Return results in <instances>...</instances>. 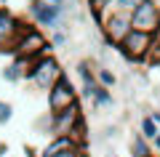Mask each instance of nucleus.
<instances>
[{
	"instance_id": "39448f33",
	"label": "nucleus",
	"mask_w": 160,
	"mask_h": 157,
	"mask_svg": "<svg viewBox=\"0 0 160 157\" xmlns=\"http://www.w3.org/2000/svg\"><path fill=\"white\" fill-rule=\"evenodd\" d=\"M99 29H102V37L109 48H118L123 43L128 32H131V13H123V11H109L107 16L99 22Z\"/></svg>"
},
{
	"instance_id": "9d476101",
	"label": "nucleus",
	"mask_w": 160,
	"mask_h": 157,
	"mask_svg": "<svg viewBox=\"0 0 160 157\" xmlns=\"http://www.w3.org/2000/svg\"><path fill=\"white\" fill-rule=\"evenodd\" d=\"M72 149H80V144L72 139V136H51L46 141V146L38 152V157H56L62 152H72Z\"/></svg>"
},
{
	"instance_id": "dca6fc26",
	"label": "nucleus",
	"mask_w": 160,
	"mask_h": 157,
	"mask_svg": "<svg viewBox=\"0 0 160 157\" xmlns=\"http://www.w3.org/2000/svg\"><path fill=\"white\" fill-rule=\"evenodd\" d=\"M139 133H142L147 141H155V136H160V128H158V123L152 120V115H144V117H142V123H139Z\"/></svg>"
},
{
	"instance_id": "2eb2a0df",
	"label": "nucleus",
	"mask_w": 160,
	"mask_h": 157,
	"mask_svg": "<svg viewBox=\"0 0 160 157\" xmlns=\"http://www.w3.org/2000/svg\"><path fill=\"white\" fill-rule=\"evenodd\" d=\"M93 72H96V83H99V85H104V88H109V91L118 85V75H115L109 67H104V64H96V67H93Z\"/></svg>"
},
{
	"instance_id": "a211bd4d",
	"label": "nucleus",
	"mask_w": 160,
	"mask_h": 157,
	"mask_svg": "<svg viewBox=\"0 0 160 157\" xmlns=\"http://www.w3.org/2000/svg\"><path fill=\"white\" fill-rule=\"evenodd\" d=\"M142 0H115L112 3V11H123V13H131L133 8L139 6Z\"/></svg>"
},
{
	"instance_id": "f8f14e48",
	"label": "nucleus",
	"mask_w": 160,
	"mask_h": 157,
	"mask_svg": "<svg viewBox=\"0 0 160 157\" xmlns=\"http://www.w3.org/2000/svg\"><path fill=\"white\" fill-rule=\"evenodd\" d=\"M131 157H155L152 155V141H147L142 133L131 136Z\"/></svg>"
},
{
	"instance_id": "6ab92c4d",
	"label": "nucleus",
	"mask_w": 160,
	"mask_h": 157,
	"mask_svg": "<svg viewBox=\"0 0 160 157\" xmlns=\"http://www.w3.org/2000/svg\"><path fill=\"white\" fill-rule=\"evenodd\" d=\"M11 117H13V107L8 104V101L0 99V128H3L6 123H11Z\"/></svg>"
},
{
	"instance_id": "7ed1b4c3",
	"label": "nucleus",
	"mask_w": 160,
	"mask_h": 157,
	"mask_svg": "<svg viewBox=\"0 0 160 157\" xmlns=\"http://www.w3.org/2000/svg\"><path fill=\"white\" fill-rule=\"evenodd\" d=\"M11 56L16 59H38V56H46V53H53V45L48 43L46 32L38 29L35 24H29L22 35H16V40L11 43Z\"/></svg>"
},
{
	"instance_id": "412c9836",
	"label": "nucleus",
	"mask_w": 160,
	"mask_h": 157,
	"mask_svg": "<svg viewBox=\"0 0 160 157\" xmlns=\"http://www.w3.org/2000/svg\"><path fill=\"white\" fill-rule=\"evenodd\" d=\"M152 146H155V149L160 152V136H155V141H152Z\"/></svg>"
},
{
	"instance_id": "aec40b11",
	"label": "nucleus",
	"mask_w": 160,
	"mask_h": 157,
	"mask_svg": "<svg viewBox=\"0 0 160 157\" xmlns=\"http://www.w3.org/2000/svg\"><path fill=\"white\" fill-rule=\"evenodd\" d=\"M56 157H78V149H72V152H62V155H56Z\"/></svg>"
},
{
	"instance_id": "9b49d317",
	"label": "nucleus",
	"mask_w": 160,
	"mask_h": 157,
	"mask_svg": "<svg viewBox=\"0 0 160 157\" xmlns=\"http://www.w3.org/2000/svg\"><path fill=\"white\" fill-rule=\"evenodd\" d=\"M35 59H16L13 56L11 61L3 67V72H0V77L6 80V83H22L24 80V72L29 69V64H32Z\"/></svg>"
},
{
	"instance_id": "6e6552de",
	"label": "nucleus",
	"mask_w": 160,
	"mask_h": 157,
	"mask_svg": "<svg viewBox=\"0 0 160 157\" xmlns=\"http://www.w3.org/2000/svg\"><path fill=\"white\" fill-rule=\"evenodd\" d=\"M83 104H80V99L75 101V104H69L67 109H62V112H51V128H48V139L51 136H69L75 128V123H78L80 117H83Z\"/></svg>"
},
{
	"instance_id": "1a4fd4ad",
	"label": "nucleus",
	"mask_w": 160,
	"mask_h": 157,
	"mask_svg": "<svg viewBox=\"0 0 160 157\" xmlns=\"http://www.w3.org/2000/svg\"><path fill=\"white\" fill-rule=\"evenodd\" d=\"M27 27L29 24L24 19H19L16 13H11L6 6H0V48H11L16 35H22Z\"/></svg>"
},
{
	"instance_id": "4468645a",
	"label": "nucleus",
	"mask_w": 160,
	"mask_h": 157,
	"mask_svg": "<svg viewBox=\"0 0 160 157\" xmlns=\"http://www.w3.org/2000/svg\"><path fill=\"white\" fill-rule=\"evenodd\" d=\"M88 101H91V107H93V109H104V107H112V104H115L112 91H109V88H104V85H99V88L93 91V96H91Z\"/></svg>"
},
{
	"instance_id": "5701e85b",
	"label": "nucleus",
	"mask_w": 160,
	"mask_h": 157,
	"mask_svg": "<svg viewBox=\"0 0 160 157\" xmlns=\"http://www.w3.org/2000/svg\"><path fill=\"white\" fill-rule=\"evenodd\" d=\"M0 6H8V0H0Z\"/></svg>"
},
{
	"instance_id": "f3484780",
	"label": "nucleus",
	"mask_w": 160,
	"mask_h": 157,
	"mask_svg": "<svg viewBox=\"0 0 160 157\" xmlns=\"http://www.w3.org/2000/svg\"><path fill=\"white\" fill-rule=\"evenodd\" d=\"M48 43H51L53 48H64V45L69 43V37H67L64 29H53V32H48Z\"/></svg>"
},
{
	"instance_id": "423d86ee",
	"label": "nucleus",
	"mask_w": 160,
	"mask_h": 157,
	"mask_svg": "<svg viewBox=\"0 0 160 157\" xmlns=\"http://www.w3.org/2000/svg\"><path fill=\"white\" fill-rule=\"evenodd\" d=\"M131 29L149 32L155 37H160V6L155 0H142L131 11Z\"/></svg>"
},
{
	"instance_id": "f03ea898",
	"label": "nucleus",
	"mask_w": 160,
	"mask_h": 157,
	"mask_svg": "<svg viewBox=\"0 0 160 157\" xmlns=\"http://www.w3.org/2000/svg\"><path fill=\"white\" fill-rule=\"evenodd\" d=\"M64 72H67V69L62 67V61H59L53 53H46V56H38L32 64H29V69L24 72V80H27L35 91L48 93V91H51V85L56 83Z\"/></svg>"
},
{
	"instance_id": "ddd939ff",
	"label": "nucleus",
	"mask_w": 160,
	"mask_h": 157,
	"mask_svg": "<svg viewBox=\"0 0 160 157\" xmlns=\"http://www.w3.org/2000/svg\"><path fill=\"white\" fill-rule=\"evenodd\" d=\"M93 67H96V61H91V59H83V61L78 64L80 85H99V83H96V72H93Z\"/></svg>"
},
{
	"instance_id": "f257e3e1",
	"label": "nucleus",
	"mask_w": 160,
	"mask_h": 157,
	"mask_svg": "<svg viewBox=\"0 0 160 157\" xmlns=\"http://www.w3.org/2000/svg\"><path fill=\"white\" fill-rule=\"evenodd\" d=\"M27 19L43 32H53V29H67L69 8L53 6L48 0H29L27 3Z\"/></svg>"
},
{
	"instance_id": "20e7f679",
	"label": "nucleus",
	"mask_w": 160,
	"mask_h": 157,
	"mask_svg": "<svg viewBox=\"0 0 160 157\" xmlns=\"http://www.w3.org/2000/svg\"><path fill=\"white\" fill-rule=\"evenodd\" d=\"M155 40H158V37H155V35H149V32L131 29L115 51H118V53L126 59L128 64H144V59H147V53H149V48H152Z\"/></svg>"
},
{
	"instance_id": "0eeeda50",
	"label": "nucleus",
	"mask_w": 160,
	"mask_h": 157,
	"mask_svg": "<svg viewBox=\"0 0 160 157\" xmlns=\"http://www.w3.org/2000/svg\"><path fill=\"white\" fill-rule=\"evenodd\" d=\"M46 99H48V112H62V109H67L69 104H75V101L80 99V93H78V88H75L72 77L64 72L62 77L51 85V91L46 93Z\"/></svg>"
},
{
	"instance_id": "4be33fe9",
	"label": "nucleus",
	"mask_w": 160,
	"mask_h": 157,
	"mask_svg": "<svg viewBox=\"0 0 160 157\" xmlns=\"http://www.w3.org/2000/svg\"><path fill=\"white\" fill-rule=\"evenodd\" d=\"M3 152H8V146H6V144H0V155H3Z\"/></svg>"
}]
</instances>
